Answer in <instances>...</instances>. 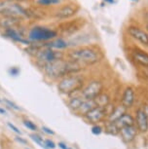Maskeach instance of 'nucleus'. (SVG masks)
I'll list each match as a JSON object with an SVG mask.
<instances>
[{
	"instance_id": "1",
	"label": "nucleus",
	"mask_w": 148,
	"mask_h": 149,
	"mask_svg": "<svg viewBox=\"0 0 148 149\" xmlns=\"http://www.w3.org/2000/svg\"><path fill=\"white\" fill-rule=\"evenodd\" d=\"M40 70L46 79H48L51 82L57 83L58 80L63 79V77L72 74L83 73L86 69L83 66H81L79 63L65 57V58L47 64L42 67Z\"/></svg>"
},
{
	"instance_id": "2",
	"label": "nucleus",
	"mask_w": 148,
	"mask_h": 149,
	"mask_svg": "<svg viewBox=\"0 0 148 149\" xmlns=\"http://www.w3.org/2000/svg\"><path fill=\"white\" fill-rule=\"evenodd\" d=\"M66 58L79 63L85 69L94 66L103 60V53L96 46H78L66 52Z\"/></svg>"
},
{
	"instance_id": "3",
	"label": "nucleus",
	"mask_w": 148,
	"mask_h": 149,
	"mask_svg": "<svg viewBox=\"0 0 148 149\" xmlns=\"http://www.w3.org/2000/svg\"><path fill=\"white\" fill-rule=\"evenodd\" d=\"M87 80L88 78L84 72L68 75V76H65L63 79L58 80L56 83V88H57L58 94L67 98L73 95L79 94L84 88Z\"/></svg>"
},
{
	"instance_id": "4",
	"label": "nucleus",
	"mask_w": 148,
	"mask_h": 149,
	"mask_svg": "<svg viewBox=\"0 0 148 149\" xmlns=\"http://www.w3.org/2000/svg\"><path fill=\"white\" fill-rule=\"evenodd\" d=\"M60 36L58 30L44 24H33L27 29L26 38L33 44H45Z\"/></svg>"
},
{
	"instance_id": "5",
	"label": "nucleus",
	"mask_w": 148,
	"mask_h": 149,
	"mask_svg": "<svg viewBox=\"0 0 148 149\" xmlns=\"http://www.w3.org/2000/svg\"><path fill=\"white\" fill-rule=\"evenodd\" d=\"M0 17H10L23 21L31 19L33 13L16 0H0Z\"/></svg>"
},
{
	"instance_id": "6",
	"label": "nucleus",
	"mask_w": 148,
	"mask_h": 149,
	"mask_svg": "<svg viewBox=\"0 0 148 149\" xmlns=\"http://www.w3.org/2000/svg\"><path fill=\"white\" fill-rule=\"evenodd\" d=\"M66 57V52L57 51V50L51 49L48 47H42L39 49V51L36 53L35 56L33 57V61H34L35 65L41 69L43 66L47 65L49 63H52L54 61H57L61 58H65Z\"/></svg>"
},
{
	"instance_id": "7",
	"label": "nucleus",
	"mask_w": 148,
	"mask_h": 149,
	"mask_svg": "<svg viewBox=\"0 0 148 149\" xmlns=\"http://www.w3.org/2000/svg\"><path fill=\"white\" fill-rule=\"evenodd\" d=\"M105 91H106V86L104 81L100 78H91L87 80L80 94L85 100H94Z\"/></svg>"
},
{
	"instance_id": "8",
	"label": "nucleus",
	"mask_w": 148,
	"mask_h": 149,
	"mask_svg": "<svg viewBox=\"0 0 148 149\" xmlns=\"http://www.w3.org/2000/svg\"><path fill=\"white\" fill-rule=\"evenodd\" d=\"M118 102L124 106L128 111H133L136 107V103H138V92L135 87L131 85L126 86L121 93Z\"/></svg>"
},
{
	"instance_id": "9",
	"label": "nucleus",
	"mask_w": 148,
	"mask_h": 149,
	"mask_svg": "<svg viewBox=\"0 0 148 149\" xmlns=\"http://www.w3.org/2000/svg\"><path fill=\"white\" fill-rule=\"evenodd\" d=\"M26 31H24L23 27H13V29H7L2 30V36L4 38L9 39L10 41L14 42V43H18V44H22L24 45V46H29L31 45V42H30L28 39L26 38Z\"/></svg>"
},
{
	"instance_id": "10",
	"label": "nucleus",
	"mask_w": 148,
	"mask_h": 149,
	"mask_svg": "<svg viewBox=\"0 0 148 149\" xmlns=\"http://www.w3.org/2000/svg\"><path fill=\"white\" fill-rule=\"evenodd\" d=\"M108 113L105 107L96 106L83 118V121L91 126L94 125H103L107 120Z\"/></svg>"
},
{
	"instance_id": "11",
	"label": "nucleus",
	"mask_w": 148,
	"mask_h": 149,
	"mask_svg": "<svg viewBox=\"0 0 148 149\" xmlns=\"http://www.w3.org/2000/svg\"><path fill=\"white\" fill-rule=\"evenodd\" d=\"M135 117V126L140 134H146L148 133V118L145 114L141 104L136 105L133 111Z\"/></svg>"
},
{
	"instance_id": "12",
	"label": "nucleus",
	"mask_w": 148,
	"mask_h": 149,
	"mask_svg": "<svg viewBox=\"0 0 148 149\" xmlns=\"http://www.w3.org/2000/svg\"><path fill=\"white\" fill-rule=\"evenodd\" d=\"M79 11V6L75 3H67L63 6L58 7L57 11L55 12L54 16L56 19H60V21H65L74 17Z\"/></svg>"
},
{
	"instance_id": "13",
	"label": "nucleus",
	"mask_w": 148,
	"mask_h": 149,
	"mask_svg": "<svg viewBox=\"0 0 148 149\" xmlns=\"http://www.w3.org/2000/svg\"><path fill=\"white\" fill-rule=\"evenodd\" d=\"M127 33L131 38L139 44L148 47V32L136 26H130L127 29Z\"/></svg>"
},
{
	"instance_id": "14",
	"label": "nucleus",
	"mask_w": 148,
	"mask_h": 149,
	"mask_svg": "<svg viewBox=\"0 0 148 149\" xmlns=\"http://www.w3.org/2000/svg\"><path fill=\"white\" fill-rule=\"evenodd\" d=\"M138 134H139L135 126H130V127H126L120 130L119 137L126 145H131L136 140Z\"/></svg>"
},
{
	"instance_id": "15",
	"label": "nucleus",
	"mask_w": 148,
	"mask_h": 149,
	"mask_svg": "<svg viewBox=\"0 0 148 149\" xmlns=\"http://www.w3.org/2000/svg\"><path fill=\"white\" fill-rule=\"evenodd\" d=\"M131 57L136 65L148 69V53L146 51L135 47L131 51Z\"/></svg>"
},
{
	"instance_id": "16",
	"label": "nucleus",
	"mask_w": 148,
	"mask_h": 149,
	"mask_svg": "<svg viewBox=\"0 0 148 149\" xmlns=\"http://www.w3.org/2000/svg\"><path fill=\"white\" fill-rule=\"evenodd\" d=\"M44 47H48L51 49L57 50V51H68L69 48H70V44H69L68 39H66L63 36H58V37L55 38L54 40L47 42L45 44H42Z\"/></svg>"
},
{
	"instance_id": "17",
	"label": "nucleus",
	"mask_w": 148,
	"mask_h": 149,
	"mask_svg": "<svg viewBox=\"0 0 148 149\" xmlns=\"http://www.w3.org/2000/svg\"><path fill=\"white\" fill-rule=\"evenodd\" d=\"M84 100H85V98H84L83 95L79 93V94L73 95H71V97L66 98V106H67L68 110L73 115H75L76 112L79 110L80 106L82 105Z\"/></svg>"
},
{
	"instance_id": "18",
	"label": "nucleus",
	"mask_w": 148,
	"mask_h": 149,
	"mask_svg": "<svg viewBox=\"0 0 148 149\" xmlns=\"http://www.w3.org/2000/svg\"><path fill=\"white\" fill-rule=\"evenodd\" d=\"M115 125L119 130H122L126 127L135 126V117H133V111H127L115 122Z\"/></svg>"
},
{
	"instance_id": "19",
	"label": "nucleus",
	"mask_w": 148,
	"mask_h": 149,
	"mask_svg": "<svg viewBox=\"0 0 148 149\" xmlns=\"http://www.w3.org/2000/svg\"><path fill=\"white\" fill-rule=\"evenodd\" d=\"M127 111L128 110L124 107V106L120 104L119 102H117L116 105L114 106V108L112 109V110H111L110 113L108 114L106 122H108V123H115L116 121L118 120L119 118L121 117L122 115L125 113V112H127Z\"/></svg>"
},
{
	"instance_id": "20",
	"label": "nucleus",
	"mask_w": 148,
	"mask_h": 149,
	"mask_svg": "<svg viewBox=\"0 0 148 149\" xmlns=\"http://www.w3.org/2000/svg\"><path fill=\"white\" fill-rule=\"evenodd\" d=\"M96 102L94 100H85L82 103V105L80 106L79 110L76 112V116L80 117L81 119H83L84 117L87 115L89 112H90L92 109L96 107Z\"/></svg>"
},
{
	"instance_id": "21",
	"label": "nucleus",
	"mask_w": 148,
	"mask_h": 149,
	"mask_svg": "<svg viewBox=\"0 0 148 149\" xmlns=\"http://www.w3.org/2000/svg\"><path fill=\"white\" fill-rule=\"evenodd\" d=\"M112 102H113L112 95H111L109 91H107V90L105 92H103L99 97H97L96 100H94L96 105L100 106V107H106V106Z\"/></svg>"
},
{
	"instance_id": "22",
	"label": "nucleus",
	"mask_w": 148,
	"mask_h": 149,
	"mask_svg": "<svg viewBox=\"0 0 148 149\" xmlns=\"http://www.w3.org/2000/svg\"><path fill=\"white\" fill-rule=\"evenodd\" d=\"M103 127H104V133L111 136H119L120 130L117 128L115 123H108L105 122L103 124Z\"/></svg>"
},
{
	"instance_id": "23",
	"label": "nucleus",
	"mask_w": 148,
	"mask_h": 149,
	"mask_svg": "<svg viewBox=\"0 0 148 149\" xmlns=\"http://www.w3.org/2000/svg\"><path fill=\"white\" fill-rule=\"evenodd\" d=\"M2 103L4 104L5 108L9 109V110H13V111H17V112H22L23 111V108L21 107L19 104H17L15 102H13L12 100L8 97H2Z\"/></svg>"
},
{
	"instance_id": "24",
	"label": "nucleus",
	"mask_w": 148,
	"mask_h": 149,
	"mask_svg": "<svg viewBox=\"0 0 148 149\" xmlns=\"http://www.w3.org/2000/svg\"><path fill=\"white\" fill-rule=\"evenodd\" d=\"M29 139L32 140L33 142L36 143L39 147H41L42 149H48L47 148V146L45 145V142H44V137L43 136H41L40 133H32L29 134Z\"/></svg>"
},
{
	"instance_id": "25",
	"label": "nucleus",
	"mask_w": 148,
	"mask_h": 149,
	"mask_svg": "<svg viewBox=\"0 0 148 149\" xmlns=\"http://www.w3.org/2000/svg\"><path fill=\"white\" fill-rule=\"evenodd\" d=\"M35 4L41 8H49L58 6L60 4V0H35Z\"/></svg>"
},
{
	"instance_id": "26",
	"label": "nucleus",
	"mask_w": 148,
	"mask_h": 149,
	"mask_svg": "<svg viewBox=\"0 0 148 149\" xmlns=\"http://www.w3.org/2000/svg\"><path fill=\"white\" fill-rule=\"evenodd\" d=\"M22 123H23L24 127L27 129L28 131L32 132V133H40V128L37 126V124L33 122L32 120L30 119H23L22 121Z\"/></svg>"
},
{
	"instance_id": "27",
	"label": "nucleus",
	"mask_w": 148,
	"mask_h": 149,
	"mask_svg": "<svg viewBox=\"0 0 148 149\" xmlns=\"http://www.w3.org/2000/svg\"><path fill=\"white\" fill-rule=\"evenodd\" d=\"M91 133L96 136H99L104 133V127L103 125H94L91 126Z\"/></svg>"
},
{
	"instance_id": "28",
	"label": "nucleus",
	"mask_w": 148,
	"mask_h": 149,
	"mask_svg": "<svg viewBox=\"0 0 148 149\" xmlns=\"http://www.w3.org/2000/svg\"><path fill=\"white\" fill-rule=\"evenodd\" d=\"M8 74L10 75V76L12 77H18L19 76V74H21V68H19V66H10L9 68L7 70Z\"/></svg>"
},
{
	"instance_id": "29",
	"label": "nucleus",
	"mask_w": 148,
	"mask_h": 149,
	"mask_svg": "<svg viewBox=\"0 0 148 149\" xmlns=\"http://www.w3.org/2000/svg\"><path fill=\"white\" fill-rule=\"evenodd\" d=\"M6 125H7V127L13 132V133H15L17 134V136H23V134H24L23 132L19 130V129L15 125V124H13L12 122H10V121H8V122L6 123Z\"/></svg>"
},
{
	"instance_id": "30",
	"label": "nucleus",
	"mask_w": 148,
	"mask_h": 149,
	"mask_svg": "<svg viewBox=\"0 0 148 149\" xmlns=\"http://www.w3.org/2000/svg\"><path fill=\"white\" fill-rule=\"evenodd\" d=\"M40 132H42L43 134H47V136H56V132L54 130H52L51 128L47 127V126H41Z\"/></svg>"
},
{
	"instance_id": "31",
	"label": "nucleus",
	"mask_w": 148,
	"mask_h": 149,
	"mask_svg": "<svg viewBox=\"0 0 148 149\" xmlns=\"http://www.w3.org/2000/svg\"><path fill=\"white\" fill-rule=\"evenodd\" d=\"M14 139H15V141L19 143L21 145H24V146L29 145L28 140H27L26 137H24L23 136H14Z\"/></svg>"
},
{
	"instance_id": "32",
	"label": "nucleus",
	"mask_w": 148,
	"mask_h": 149,
	"mask_svg": "<svg viewBox=\"0 0 148 149\" xmlns=\"http://www.w3.org/2000/svg\"><path fill=\"white\" fill-rule=\"evenodd\" d=\"M45 145L47 146L48 149H56L57 148V143H55L54 140H52L51 139H44Z\"/></svg>"
},
{
	"instance_id": "33",
	"label": "nucleus",
	"mask_w": 148,
	"mask_h": 149,
	"mask_svg": "<svg viewBox=\"0 0 148 149\" xmlns=\"http://www.w3.org/2000/svg\"><path fill=\"white\" fill-rule=\"evenodd\" d=\"M57 146H58V148H60V149H68L69 147V146L63 141H58L57 143Z\"/></svg>"
},
{
	"instance_id": "34",
	"label": "nucleus",
	"mask_w": 148,
	"mask_h": 149,
	"mask_svg": "<svg viewBox=\"0 0 148 149\" xmlns=\"http://www.w3.org/2000/svg\"><path fill=\"white\" fill-rule=\"evenodd\" d=\"M141 105H142V107H143V110L148 118V102H143Z\"/></svg>"
},
{
	"instance_id": "35",
	"label": "nucleus",
	"mask_w": 148,
	"mask_h": 149,
	"mask_svg": "<svg viewBox=\"0 0 148 149\" xmlns=\"http://www.w3.org/2000/svg\"><path fill=\"white\" fill-rule=\"evenodd\" d=\"M0 115H4V116H8V110L3 106H0Z\"/></svg>"
},
{
	"instance_id": "36",
	"label": "nucleus",
	"mask_w": 148,
	"mask_h": 149,
	"mask_svg": "<svg viewBox=\"0 0 148 149\" xmlns=\"http://www.w3.org/2000/svg\"><path fill=\"white\" fill-rule=\"evenodd\" d=\"M146 31L148 32V24H146Z\"/></svg>"
},
{
	"instance_id": "37",
	"label": "nucleus",
	"mask_w": 148,
	"mask_h": 149,
	"mask_svg": "<svg viewBox=\"0 0 148 149\" xmlns=\"http://www.w3.org/2000/svg\"><path fill=\"white\" fill-rule=\"evenodd\" d=\"M105 1H107V2H112L113 0H105Z\"/></svg>"
},
{
	"instance_id": "38",
	"label": "nucleus",
	"mask_w": 148,
	"mask_h": 149,
	"mask_svg": "<svg viewBox=\"0 0 148 149\" xmlns=\"http://www.w3.org/2000/svg\"><path fill=\"white\" fill-rule=\"evenodd\" d=\"M0 103H2V97H0Z\"/></svg>"
},
{
	"instance_id": "39",
	"label": "nucleus",
	"mask_w": 148,
	"mask_h": 149,
	"mask_svg": "<svg viewBox=\"0 0 148 149\" xmlns=\"http://www.w3.org/2000/svg\"><path fill=\"white\" fill-rule=\"evenodd\" d=\"M68 149H73V148H72V147H68Z\"/></svg>"
},
{
	"instance_id": "40",
	"label": "nucleus",
	"mask_w": 148,
	"mask_h": 149,
	"mask_svg": "<svg viewBox=\"0 0 148 149\" xmlns=\"http://www.w3.org/2000/svg\"><path fill=\"white\" fill-rule=\"evenodd\" d=\"M26 149H30V148H28V147H26Z\"/></svg>"
},
{
	"instance_id": "41",
	"label": "nucleus",
	"mask_w": 148,
	"mask_h": 149,
	"mask_svg": "<svg viewBox=\"0 0 148 149\" xmlns=\"http://www.w3.org/2000/svg\"><path fill=\"white\" fill-rule=\"evenodd\" d=\"M16 1H18V0H16Z\"/></svg>"
}]
</instances>
